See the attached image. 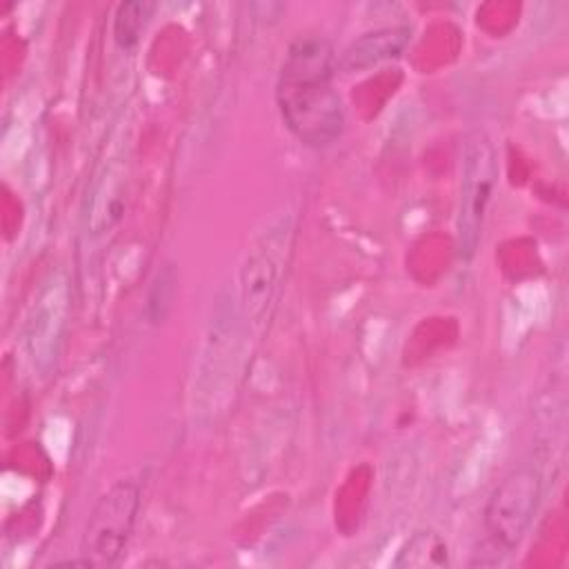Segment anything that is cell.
I'll use <instances>...</instances> for the list:
<instances>
[{"label": "cell", "mask_w": 569, "mask_h": 569, "mask_svg": "<svg viewBox=\"0 0 569 569\" xmlns=\"http://www.w3.org/2000/svg\"><path fill=\"white\" fill-rule=\"evenodd\" d=\"M333 67V49L325 38H298L284 53L276 84L287 129L313 149L336 142L345 127L342 100L331 84Z\"/></svg>", "instance_id": "obj_1"}, {"label": "cell", "mask_w": 569, "mask_h": 569, "mask_svg": "<svg viewBox=\"0 0 569 569\" xmlns=\"http://www.w3.org/2000/svg\"><path fill=\"white\" fill-rule=\"evenodd\" d=\"M293 224L289 220L269 227L247 251L240 269V311L249 329L260 333L278 300L291 251Z\"/></svg>", "instance_id": "obj_2"}, {"label": "cell", "mask_w": 569, "mask_h": 569, "mask_svg": "<svg viewBox=\"0 0 569 569\" xmlns=\"http://www.w3.org/2000/svg\"><path fill=\"white\" fill-rule=\"evenodd\" d=\"M140 509V487L133 480L113 482L93 505L80 553L89 567H113L120 562Z\"/></svg>", "instance_id": "obj_3"}, {"label": "cell", "mask_w": 569, "mask_h": 569, "mask_svg": "<svg viewBox=\"0 0 569 569\" xmlns=\"http://www.w3.org/2000/svg\"><path fill=\"white\" fill-rule=\"evenodd\" d=\"M498 178L496 149L485 131H473L462 149V180L458 204V251L471 258L480 244L487 207Z\"/></svg>", "instance_id": "obj_4"}, {"label": "cell", "mask_w": 569, "mask_h": 569, "mask_svg": "<svg viewBox=\"0 0 569 569\" xmlns=\"http://www.w3.org/2000/svg\"><path fill=\"white\" fill-rule=\"evenodd\" d=\"M540 487V473L527 465L513 469L496 485L485 505V531L498 549L513 551L520 545L533 520Z\"/></svg>", "instance_id": "obj_5"}, {"label": "cell", "mask_w": 569, "mask_h": 569, "mask_svg": "<svg viewBox=\"0 0 569 569\" xmlns=\"http://www.w3.org/2000/svg\"><path fill=\"white\" fill-rule=\"evenodd\" d=\"M411 40L409 27H385L367 31L356 38L338 58V69L347 73L367 71L389 58H396L405 51Z\"/></svg>", "instance_id": "obj_6"}, {"label": "cell", "mask_w": 569, "mask_h": 569, "mask_svg": "<svg viewBox=\"0 0 569 569\" xmlns=\"http://www.w3.org/2000/svg\"><path fill=\"white\" fill-rule=\"evenodd\" d=\"M153 11V2L147 0H129L118 4L113 16V40L122 49H131L138 44L149 18Z\"/></svg>", "instance_id": "obj_7"}]
</instances>
